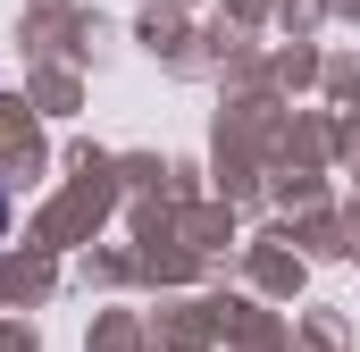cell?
I'll return each mask as SVG.
<instances>
[{
	"label": "cell",
	"mask_w": 360,
	"mask_h": 352,
	"mask_svg": "<svg viewBox=\"0 0 360 352\" xmlns=\"http://www.w3.org/2000/svg\"><path fill=\"white\" fill-rule=\"evenodd\" d=\"M0 235H8V184H0Z\"/></svg>",
	"instance_id": "1"
}]
</instances>
